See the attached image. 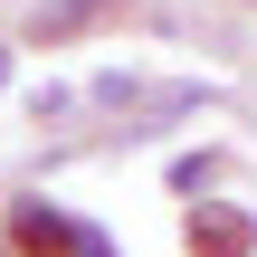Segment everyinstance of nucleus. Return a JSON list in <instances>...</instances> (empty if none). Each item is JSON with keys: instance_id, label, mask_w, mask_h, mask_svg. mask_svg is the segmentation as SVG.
Here are the masks:
<instances>
[{"instance_id": "f257e3e1", "label": "nucleus", "mask_w": 257, "mask_h": 257, "mask_svg": "<svg viewBox=\"0 0 257 257\" xmlns=\"http://www.w3.org/2000/svg\"><path fill=\"white\" fill-rule=\"evenodd\" d=\"M67 238H76V219L57 210V200H10V248H29V257H67Z\"/></svg>"}, {"instance_id": "f03ea898", "label": "nucleus", "mask_w": 257, "mask_h": 257, "mask_svg": "<svg viewBox=\"0 0 257 257\" xmlns=\"http://www.w3.org/2000/svg\"><path fill=\"white\" fill-rule=\"evenodd\" d=\"M105 10H124V0H38V10H29V38H76V29H95Z\"/></svg>"}, {"instance_id": "7ed1b4c3", "label": "nucleus", "mask_w": 257, "mask_h": 257, "mask_svg": "<svg viewBox=\"0 0 257 257\" xmlns=\"http://www.w3.org/2000/svg\"><path fill=\"white\" fill-rule=\"evenodd\" d=\"M248 219H210V229H200V219H191V257H248Z\"/></svg>"}, {"instance_id": "20e7f679", "label": "nucleus", "mask_w": 257, "mask_h": 257, "mask_svg": "<svg viewBox=\"0 0 257 257\" xmlns=\"http://www.w3.org/2000/svg\"><path fill=\"white\" fill-rule=\"evenodd\" d=\"M67 257H114V238H105V229H76V238H67Z\"/></svg>"}]
</instances>
